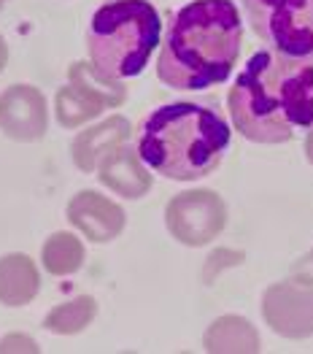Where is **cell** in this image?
<instances>
[{
    "label": "cell",
    "instance_id": "6da1fadb",
    "mask_svg": "<svg viewBox=\"0 0 313 354\" xmlns=\"http://www.w3.org/2000/svg\"><path fill=\"white\" fill-rule=\"evenodd\" d=\"M229 117L254 144H284L313 127V62L256 52L229 89Z\"/></svg>",
    "mask_w": 313,
    "mask_h": 354
},
{
    "label": "cell",
    "instance_id": "7a4b0ae2",
    "mask_svg": "<svg viewBox=\"0 0 313 354\" xmlns=\"http://www.w3.org/2000/svg\"><path fill=\"white\" fill-rule=\"evenodd\" d=\"M243 25L232 0H192L171 25L157 59L173 89H205L225 82L240 55Z\"/></svg>",
    "mask_w": 313,
    "mask_h": 354
},
{
    "label": "cell",
    "instance_id": "3957f363",
    "mask_svg": "<svg viewBox=\"0 0 313 354\" xmlns=\"http://www.w3.org/2000/svg\"><path fill=\"white\" fill-rule=\"evenodd\" d=\"M229 147V127L216 111L198 103H168L143 122L138 157L173 181L208 176Z\"/></svg>",
    "mask_w": 313,
    "mask_h": 354
},
{
    "label": "cell",
    "instance_id": "277c9868",
    "mask_svg": "<svg viewBox=\"0 0 313 354\" xmlns=\"http://www.w3.org/2000/svg\"><path fill=\"white\" fill-rule=\"evenodd\" d=\"M162 22L149 0H111L100 6L86 30L92 65L111 76H138L160 44Z\"/></svg>",
    "mask_w": 313,
    "mask_h": 354
},
{
    "label": "cell",
    "instance_id": "5b68a950",
    "mask_svg": "<svg viewBox=\"0 0 313 354\" xmlns=\"http://www.w3.org/2000/svg\"><path fill=\"white\" fill-rule=\"evenodd\" d=\"M254 32L286 57H313V0H243Z\"/></svg>",
    "mask_w": 313,
    "mask_h": 354
},
{
    "label": "cell",
    "instance_id": "8992f818",
    "mask_svg": "<svg viewBox=\"0 0 313 354\" xmlns=\"http://www.w3.org/2000/svg\"><path fill=\"white\" fill-rule=\"evenodd\" d=\"M165 219L173 238L187 246H202L225 230L227 208L225 201L211 189H189L168 203Z\"/></svg>",
    "mask_w": 313,
    "mask_h": 354
},
{
    "label": "cell",
    "instance_id": "52a82bcc",
    "mask_svg": "<svg viewBox=\"0 0 313 354\" xmlns=\"http://www.w3.org/2000/svg\"><path fill=\"white\" fill-rule=\"evenodd\" d=\"M262 317L284 338L300 341L313 335V284L300 279L273 284L262 297Z\"/></svg>",
    "mask_w": 313,
    "mask_h": 354
},
{
    "label": "cell",
    "instance_id": "ba28073f",
    "mask_svg": "<svg viewBox=\"0 0 313 354\" xmlns=\"http://www.w3.org/2000/svg\"><path fill=\"white\" fill-rule=\"evenodd\" d=\"M46 100L30 84H14L0 95V130L14 141H38L46 133Z\"/></svg>",
    "mask_w": 313,
    "mask_h": 354
},
{
    "label": "cell",
    "instance_id": "9c48e42d",
    "mask_svg": "<svg viewBox=\"0 0 313 354\" xmlns=\"http://www.w3.org/2000/svg\"><path fill=\"white\" fill-rule=\"evenodd\" d=\"M68 219L79 233H84L95 243L114 241L124 227V211L106 195H97L92 189L73 195V201L68 203Z\"/></svg>",
    "mask_w": 313,
    "mask_h": 354
},
{
    "label": "cell",
    "instance_id": "30bf717a",
    "mask_svg": "<svg viewBox=\"0 0 313 354\" xmlns=\"http://www.w3.org/2000/svg\"><path fill=\"white\" fill-rule=\"evenodd\" d=\"M100 181L122 198H143L151 187V176L146 174L135 149L116 147L100 160Z\"/></svg>",
    "mask_w": 313,
    "mask_h": 354
},
{
    "label": "cell",
    "instance_id": "8fae6325",
    "mask_svg": "<svg viewBox=\"0 0 313 354\" xmlns=\"http://www.w3.org/2000/svg\"><path fill=\"white\" fill-rule=\"evenodd\" d=\"M127 136H130V122H127V119L124 117L106 119V122H100V124L84 130V133L73 141V149H70V151H73V162H76L82 171L92 174L108 151H114L116 147H122V144L127 141Z\"/></svg>",
    "mask_w": 313,
    "mask_h": 354
},
{
    "label": "cell",
    "instance_id": "7c38bea8",
    "mask_svg": "<svg viewBox=\"0 0 313 354\" xmlns=\"http://www.w3.org/2000/svg\"><path fill=\"white\" fill-rule=\"evenodd\" d=\"M202 346L211 354H252L259 352V335L252 322L229 314L208 327Z\"/></svg>",
    "mask_w": 313,
    "mask_h": 354
},
{
    "label": "cell",
    "instance_id": "4fadbf2b",
    "mask_svg": "<svg viewBox=\"0 0 313 354\" xmlns=\"http://www.w3.org/2000/svg\"><path fill=\"white\" fill-rule=\"evenodd\" d=\"M38 292V270L25 254L0 257V303L25 306Z\"/></svg>",
    "mask_w": 313,
    "mask_h": 354
},
{
    "label": "cell",
    "instance_id": "5bb4252c",
    "mask_svg": "<svg viewBox=\"0 0 313 354\" xmlns=\"http://www.w3.org/2000/svg\"><path fill=\"white\" fill-rule=\"evenodd\" d=\"M55 109H57V119L62 127H79L89 119H95L103 109H108L97 95H92L89 89L79 87V84H68L57 92V100H55Z\"/></svg>",
    "mask_w": 313,
    "mask_h": 354
},
{
    "label": "cell",
    "instance_id": "9a60e30c",
    "mask_svg": "<svg viewBox=\"0 0 313 354\" xmlns=\"http://www.w3.org/2000/svg\"><path fill=\"white\" fill-rule=\"evenodd\" d=\"M41 260L52 276H68V273H76L84 263V246L70 233H55L44 243Z\"/></svg>",
    "mask_w": 313,
    "mask_h": 354
},
{
    "label": "cell",
    "instance_id": "2e32d148",
    "mask_svg": "<svg viewBox=\"0 0 313 354\" xmlns=\"http://www.w3.org/2000/svg\"><path fill=\"white\" fill-rule=\"evenodd\" d=\"M95 300L89 295L73 297L70 303H62L55 311H49L46 317V327L57 335H73V333H82L92 319H95Z\"/></svg>",
    "mask_w": 313,
    "mask_h": 354
},
{
    "label": "cell",
    "instance_id": "e0dca14e",
    "mask_svg": "<svg viewBox=\"0 0 313 354\" xmlns=\"http://www.w3.org/2000/svg\"><path fill=\"white\" fill-rule=\"evenodd\" d=\"M68 76H70L73 84H79V87L89 89L92 95H97L108 109H111V106H119V103L124 100V87L119 84V79H111V76L100 73V71H97L95 65H89V62H73L70 71H68Z\"/></svg>",
    "mask_w": 313,
    "mask_h": 354
},
{
    "label": "cell",
    "instance_id": "ac0fdd59",
    "mask_svg": "<svg viewBox=\"0 0 313 354\" xmlns=\"http://www.w3.org/2000/svg\"><path fill=\"white\" fill-rule=\"evenodd\" d=\"M0 352H38V346L28 335H6L0 341Z\"/></svg>",
    "mask_w": 313,
    "mask_h": 354
},
{
    "label": "cell",
    "instance_id": "d6986e66",
    "mask_svg": "<svg viewBox=\"0 0 313 354\" xmlns=\"http://www.w3.org/2000/svg\"><path fill=\"white\" fill-rule=\"evenodd\" d=\"M294 279H300L305 284H313V249L294 266Z\"/></svg>",
    "mask_w": 313,
    "mask_h": 354
},
{
    "label": "cell",
    "instance_id": "ffe728a7",
    "mask_svg": "<svg viewBox=\"0 0 313 354\" xmlns=\"http://www.w3.org/2000/svg\"><path fill=\"white\" fill-rule=\"evenodd\" d=\"M305 157L313 162V127H311V133H308V138H305Z\"/></svg>",
    "mask_w": 313,
    "mask_h": 354
},
{
    "label": "cell",
    "instance_id": "44dd1931",
    "mask_svg": "<svg viewBox=\"0 0 313 354\" xmlns=\"http://www.w3.org/2000/svg\"><path fill=\"white\" fill-rule=\"evenodd\" d=\"M6 59H8V49H6V44H3V38H0V71L6 68Z\"/></svg>",
    "mask_w": 313,
    "mask_h": 354
},
{
    "label": "cell",
    "instance_id": "7402d4cb",
    "mask_svg": "<svg viewBox=\"0 0 313 354\" xmlns=\"http://www.w3.org/2000/svg\"><path fill=\"white\" fill-rule=\"evenodd\" d=\"M3 3H6V0H0V8H3Z\"/></svg>",
    "mask_w": 313,
    "mask_h": 354
}]
</instances>
